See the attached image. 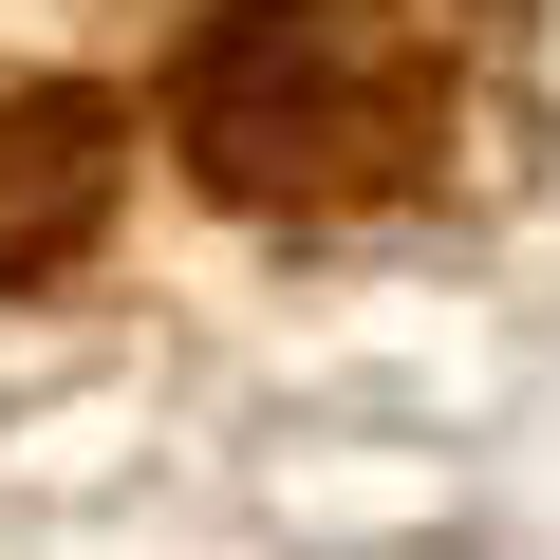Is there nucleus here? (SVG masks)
Masks as SVG:
<instances>
[{"mask_svg": "<svg viewBox=\"0 0 560 560\" xmlns=\"http://www.w3.org/2000/svg\"><path fill=\"white\" fill-rule=\"evenodd\" d=\"M448 150V38L411 0H243L187 57V168L224 206H374Z\"/></svg>", "mask_w": 560, "mask_h": 560, "instance_id": "nucleus-1", "label": "nucleus"}, {"mask_svg": "<svg viewBox=\"0 0 560 560\" xmlns=\"http://www.w3.org/2000/svg\"><path fill=\"white\" fill-rule=\"evenodd\" d=\"M94 206H113V131H94L75 94H0V280L75 261Z\"/></svg>", "mask_w": 560, "mask_h": 560, "instance_id": "nucleus-2", "label": "nucleus"}]
</instances>
